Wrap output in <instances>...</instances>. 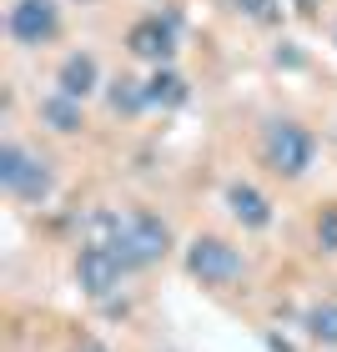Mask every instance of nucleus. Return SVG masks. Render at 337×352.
<instances>
[{
	"mask_svg": "<svg viewBox=\"0 0 337 352\" xmlns=\"http://www.w3.org/2000/svg\"><path fill=\"white\" fill-rule=\"evenodd\" d=\"M242 272H247V262L227 236H191V247H186V277L191 282L232 287V282H242Z\"/></svg>",
	"mask_w": 337,
	"mask_h": 352,
	"instance_id": "nucleus-1",
	"label": "nucleus"
},
{
	"mask_svg": "<svg viewBox=\"0 0 337 352\" xmlns=\"http://www.w3.org/2000/svg\"><path fill=\"white\" fill-rule=\"evenodd\" d=\"M116 252H121V262L131 267V272L156 267L171 252V227H166L162 217H151V212H131V217H121V242H116Z\"/></svg>",
	"mask_w": 337,
	"mask_h": 352,
	"instance_id": "nucleus-2",
	"label": "nucleus"
},
{
	"mask_svg": "<svg viewBox=\"0 0 337 352\" xmlns=\"http://www.w3.org/2000/svg\"><path fill=\"white\" fill-rule=\"evenodd\" d=\"M262 151H267V166L277 171V176L297 182V176L312 166L317 141H312L307 126H297V121H272V126H267V136H262Z\"/></svg>",
	"mask_w": 337,
	"mask_h": 352,
	"instance_id": "nucleus-3",
	"label": "nucleus"
},
{
	"mask_svg": "<svg viewBox=\"0 0 337 352\" xmlns=\"http://www.w3.org/2000/svg\"><path fill=\"white\" fill-rule=\"evenodd\" d=\"M126 272H131V267H126L121 252H111V247H81V252H76V287H81L91 302H106L121 287Z\"/></svg>",
	"mask_w": 337,
	"mask_h": 352,
	"instance_id": "nucleus-4",
	"label": "nucleus"
},
{
	"mask_svg": "<svg viewBox=\"0 0 337 352\" xmlns=\"http://www.w3.org/2000/svg\"><path fill=\"white\" fill-rule=\"evenodd\" d=\"M0 186H6L10 197H21V201H41L45 191H51V171H45V162L25 156L15 141H6V146H0Z\"/></svg>",
	"mask_w": 337,
	"mask_h": 352,
	"instance_id": "nucleus-5",
	"label": "nucleus"
},
{
	"mask_svg": "<svg viewBox=\"0 0 337 352\" xmlns=\"http://www.w3.org/2000/svg\"><path fill=\"white\" fill-rule=\"evenodd\" d=\"M56 30H61L56 0H15L10 6V36L21 45H45Z\"/></svg>",
	"mask_w": 337,
	"mask_h": 352,
	"instance_id": "nucleus-6",
	"label": "nucleus"
},
{
	"mask_svg": "<svg viewBox=\"0 0 337 352\" xmlns=\"http://www.w3.org/2000/svg\"><path fill=\"white\" fill-rule=\"evenodd\" d=\"M126 45H131V56L141 60H171L176 51V21H162V15H146V21H136L131 25V36H126Z\"/></svg>",
	"mask_w": 337,
	"mask_h": 352,
	"instance_id": "nucleus-7",
	"label": "nucleus"
},
{
	"mask_svg": "<svg viewBox=\"0 0 337 352\" xmlns=\"http://www.w3.org/2000/svg\"><path fill=\"white\" fill-rule=\"evenodd\" d=\"M56 86H61V96H71V101H86V96L101 86V66H96V56H91V51L66 56V60H61Z\"/></svg>",
	"mask_w": 337,
	"mask_h": 352,
	"instance_id": "nucleus-8",
	"label": "nucleus"
},
{
	"mask_svg": "<svg viewBox=\"0 0 337 352\" xmlns=\"http://www.w3.org/2000/svg\"><path fill=\"white\" fill-rule=\"evenodd\" d=\"M227 206H232V217L242 221V227H252V232L272 227V201H267L252 182H232V186H227Z\"/></svg>",
	"mask_w": 337,
	"mask_h": 352,
	"instance_id": "nucleus-9",
	"label": "nucleus"
},
{
	"mask_svg": "<svg viewBox=\"0 0 337 352\" xmlns=\"http://www.w3.org/2000/svg\"><path fill=\"white\" fill-rule=\"evenodd\" d=\"M302 332H307L317 347H337V302H317V307H307Z\"/></svg>",
	"mask_w": 337,
	"mask_h": 352,
	"instance_id": "nucleus-10",
	"label": "nucleus"
},
{
	"mask_svg": "<svg viewBox=\"0 0 337 352\" xmlns=\"http://www.w3.org/2000/svg\"><path fill=\"white\" fill-rule=\"evenodd\" d=\"M41 116L56 126V131H81V101H71V96H45L41 101Z\"/></svg>",
	"mask_w": 337,
	"mask_h": 352,
	"instance_id": "nucleus-11",
	"label": "nucleus"
},
{
	"mask_svg": "<svg viewBox=\"0 0 337 352\" xmlns=\"http://www.w3.org/2000/svg\"><path fill=\"white\" fill-rule=\"evenodd\" d=\"M146 101L151 106H182L186 101V81L176 71H156L151 81H146Z\"/></svg>",
	"mask_w": 337,
	"mask_h": 352,
	"instance_id": "nucleus-12",
	"label": "nucleus"
},
{
	"mask_svg": "<svg viewBox=\"0 0 337 352\" xmlns=\"http://www.w3.org/2000/svg\"><path fill=\"white\" fill-rule=\"evenodd\" d=\"M141 106H151V101H146V86H141V81H131V76L111 81V111H126V116H131V111H141Z\"/></svg>",
	"mask_w": 337,
	"mask_h": 352,
	"instance_id": "nucleus-13",
	"label": "nucleus"
},
{
	"mask_svg": "<svg viewBox=\"0 0 337 352\" xmlns=\"http://www.w3.org/2000/svg\"><path fill=\"white\" fill-rule=\"evenodd\" d=\"M232 6L242 10V15H252L257 25H277V21H282V6H277V0H232Z\"/></svg>",
	"mask_w": 337,
	"mask_h": 352,
	"instance_id": "nucleus-14",
	"label": "nucleus"
},
{
	"mask_svg": "<svg viewBox=\"0 0 337 352\" xmlns=\"http://www.w3.org/2000/svg\"><path fill=\"white\" fill-rule=\"evenodd\" d=\"M317 247L337 252V201H327L323 212H317Z\"/></svg>",
	"mask_w": 337,
	"mask_h": 352,
	"instance_id": "nucleus-15",
	"label": "nucleus"
}]
</instances>
